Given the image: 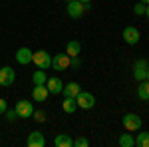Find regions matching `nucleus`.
Here are the masks:
<instances>
[{
	"instance_id": "nucleus-29",
	"label": "nucleus",
	"mask_w": 149,
	"mask_h": 147,
	"mask_svg": "<svg viewBox=\"0 0 149 147\" xmlns=\"http://www.w3.org/2000/svg\"><path fill=\"white\" fill-rule=\"evenodd\" d=\"M81 4H92V0H80Z\"/></svg>"
},
{
	"instance_id": "nucleus-13",
	"label": "nucleus",
	"mask_w": 149,
	"mask_h": 147,
	"mask_svg": "<svg viewBox=\"0 0 149 147\" xmlns=\"http://www.w3.org/2000/svg\"><path fill=\"white\" fill-rule=\"evenodd\" d=\"M48 88L46 84L44 86H34V90H32V98H34V102H46L48 100Z\"/></svg>"
},
{
	"instance_id": "nucleus-24",
	"label": "nucleus",
	"mask_w": 149,
	"mask_h": 147,
	"mask_svg": "<svg viewBox=\"0 0 149 147\" xmlns=\"http://www.w3.org/2000/svg\"><path fill=\"white\" fill-rule=\"evenodd\" d=\"M90 145V141L86 139V137H78V139H74V147H88Z\"/></svg>"
},
{
	"instance_id": "nucleus-31",
	"label": "nucleus",
	"mask_w": 149,
	"mask_h": 147,
	"mask_svg": "<svg viewBox=\"0 0 149 147\" xmlns=\"http://www.w3.org/2000/svg\"><path fill=\"white\" fill-rule=\"evenodd\" d=\"M147 79H149V70H147Z\"/></svg>"
},
{
	"instance_id": "nucleus-6",
	"label": "nucleus",
	"mask_w": 149,
	"mask_h": 147,
	"mask_svg": "<svg viewBox=\"0 0 149 147\" xmlns=\"http://www.w3.org/2000/svg\"><path fill=\"white\" fill-rule=\"evenodd\" d=\"M70 62H72V58L68 54H56V56L52 58V68L56 70V72H64V70L70 68Z\"/></svg>"
},
{
	"instance_id": "nucleus-12",
	"label": "nucleus",
	"mask_w": 149,
	"mask_h": 147,
	"mask_svg": "<svg viewBox=\"0 0 149 147\" xmlns=\"http://www.w3.org/2000/svg\"><path fill=\"white\" fill-rule=\"evenodd\" d=\"M46 88H48L50 93L56 95V93H62V90H64V82H62L60 78H56V76H54V78H48L46 79Z\"/></svg>"
},
{
	"instance_id": "nucleus-15",
	"label": "nucleus",
	"mask_w": 149,
	"mask_h": 147,
	"mask_svg": "<svg viewBox=\"0 0 149 147\" xmlns=\"http://www.w3.org/2000/svg\"><path fill=\"white\" fill-rule=\"evenodd\" d=\"M137 98H139V100H143V102H147V100H149V79L139 82V86H137Z\"/></svg>"
},
{
	"instance_id": "nucleus-3",
	"label": "nucleus",
	"mask_w": 149,
	"mask_h": 147,
	"mask_svg": "<svg viewBox=\"0 0 149 147\" xmlns=\"http://www.w3.org/2000/svg\"><path fill=\"white\" fill-rule=\"evenodd\" d=\"M121 123H123V127H125L127 131H139L141 129V117H139L137 113H125L123 119H121Z\"/></svg>"
},
{
	"instance_id": "nucleus-14",
	"label": "nucleus",
	"mask_w": 149,
	"mask_h": 147,
	"mask_svg": "<svg viewBox=\"0 0 149 147\" xmlns=\"http://www.w3.org/2000/svg\"><path fill=\"white\" fill-rule=\"evenodd\" d=\"M62 91H64V95H66V98H76V95L81 91V88H80V84L70 82V84H66V86H64V90H62Z\"/></svg>"
},
{
	"instance_id": "nucleus-19",
	"label": "nucleus",
	"mask_w": 149,
	"mask_h": 147,
	"mask_svg": "<svg viewBox=\"0 0 149 147\" xmlns=\"http://www.w3.org/2000/svg\"><path fill=\"white\" fill-rule=\"evenodd\" d=\"M46 79H48V76H46L44 70H36L34 74H32V82H34V86H44Z\"/></svg>"
},
{
	"instance_id": "nucleus-17",
	"label": "nucleus",
	"mask_w": 149,
	"mask_h": 147,
	"mask_svg": "<svg viewBox=\"0 0 149 147\" xmlns=\"http://www.w3.org/2000/svg\"><path fill=\"white\" fill-rule=\"evenodd\" d=\"M80 52H81L80 42H76V40H70L68 46H66V54H68L70 58H74V56H80Z\"/></svg>"
},
{
	"instance_id": "nucleus-28",
	"label": "nucleus",
	"mask_w": 149,
	"mask_h": 147,
	"mask_svg": "<svg viewBox=\"0 0 149 147\" xmlns=\"http://www.w3.org/2000/svg\"><path fill=\"white\" fill-rule=\"evenodd\" d=\"M145 16H147V20H149V4H145Z\"/></svg>"
},
{
	"instance_id": "nucleus-1",
	"label": "nucleus",
	"mask_w": 149,
	"mask_h": 147,
	"mask_svg": "<svg viewBox=\"0 0 149 147\" xmlns=\"http://www.w3.org/2000/svg\"><path fill=\"white\" fill-rule=\"evenodd\" d=\"M32 64L38 70H48L52 66V58H50V54H48L46 50H38V52L32 54Z\"/></svg>"
},
{
	"instance_id": "nucleus-20",
	"label": "nucleus",
	"mask_w": 149,
	"mask_h": 147,
	"mask_svg": "<svg viewBox=\"0 0 149 147\" xmlns=\"http://www.w3.org/2000/svg\"><path fill=\"white\" fill-rule=\"evenodd\" d=\"M135 145L137 147H149V131H141L135 137Z\"/></svg>"
},
{
	"instance_id": "nucleus-18",
	"label": "nucleus",
	"mask_w": 149,
	"mask_h": 147,
	"mask_svg": "<svg viewBox=\"0 0 149 147\" xmlns=\"http://www.w3.org/2000/svg\"><path fill=\"white\" fill-rule=\"evenodd\" d=\"M62 109L66 113H74L78 109V103H76V98H66L64 102H62Z\"/></svg>"
},
{
	"instance_id": "nucleus-7",
	"label": "nucleus",
	"mask_w": 149,
	"mask_h": 147,
	"mask_svg": "<svg viewBox=\"0 0 149 147\" xmlns=\"http://www.w3.org/2000/svg\"><path fill=\"white\" fill-rule=\"evenodd\" d=\"M16 82V72L10 68V66H4V68H0V86H12Z\"/></svg>"
},
{
	"instance_id": "nucleus-22",
	"label": "nucleus",
	"mask_w": 149,
	"mask_h": 147,
	"mask_svg": "<svg viewBox=\"0 0 149 147\" xmlns=\"http://www.w3.org/2000/svg\"><path fill=\"white\" fill-rule=\"evenodd\" d=\"M133 14H135V16H143V14H145V4H143V2H137V4L133 6Z\"/></svg>"
},
{
	"instance_id": "nucleus-23",
	"label": "nucleus",
	"mask_w": 149,
	"mask_h": 147,
	"mask_svg": "<svg viewBox=\"0 0 149 147\" xmlns=\"http://www.w3.org/2000/svg\"><path fill=\"white\" fill-rule=\"evenodd\" d=\"M32 117H34V121H38V123L46 121V113L42 111V109H38V111H34V113H32Z\"/></svg>"
},
{
	"instance_id": "nucleus-5",
	"label": "nucleus",
	"mask_w": 149,
	"mask_h": 147,
	"mask_svg": "<svg viewBox=\"0 0 149 147\" xmlns=\"http://www.w3.org/2000/svg\"><path fill=\"white\" fill-rule=\"evenodd\" d=\"M121 36H123V42L129 44V46H135L139 42V38H141V34H139V30L135 28V26H127V28H123Z\"/></svg>"
},
{
	"instance_id": "nucleus-32",
	"label": "nucleus",
	"mask_w": 149,
	"mask_h": 147,
	"mask_svg": "<svg viewBox=\"0 0 149 147\" xmlns=\"http://www.w3.org/2000/svg\"><path fill=\"white\" fill-rule=\"evenodd\" d=\"M64 2H70V0H64Z\"/></svg>"
},
{
	"instance_id": "nucleus-16",
	"label": "nucleus",
	"mask_w": 149,
	"mask_h": 147,
	"mask_svg": "<svg viewBox=\"0 0 149 147\" xmlns=\"http://www.w3.org/2000/svg\"><path fill=\"white\" fill-rule=\"evenodd\" d=\"M54 145L56 147H72L74 145V139H72L68 133H60V135L54 139Z\"/></svg>"
},
{
	"instance_id": "nucleus-10",
	"label": "nucleus",
	"mask_w": 149,
	"mask_h": 147,
	"mask_svg": "<svg viewBox=\"0 0 149 147\" xmlns=\"http://www.w3.org/2000/svg\"><path fill=\"white\" fill-rule=\"evenodd\" d=\"M26 145L28 147H44L46 145V139H44V133L42 131H32L28 139H26Z\"/></svg>"
},
{
	"instance_id": "nucleus-9",
	"label": "nucleus",
	"mask_w": 149,
	"mask_h": 147,
	"mask_svg": "<svg viewBox=\"0 0 149 147\" xmlns=\"http://www.w3.org/2000/svg\"><path fill=\"white\" fill-rule=\"evenodd\" d=\"M16 113H18V117H32V113H34V107H32V102H28V100H20V102L16 103Z\"/></svg>"
},
{
	"instance_id": "nucleus-27",
	"label": "nucleus",
	"mask_w": 149,
	"mask_h": 147,
	"mask_svg": "<svg viewBox=\"0 0 149 147\" xmlns=\"http://www.w3.org/2000/svg\"><path fill=\"white\" fill-rule=\"evenodd\" d=\"M6 109H8V103H6V100H4V98H0V115H4V113H6Z\"/></svg>"
},
{
	"instance_id": "nucleus-8",
	"label": "nucleus",
	"mask_w": 149,
	"mask_h": 147,
	"mask_svg": "<svg viewBox=\"0 0 149 147\" xmlns=\"http://www.w3.org/2000/svg\"><path fill=\"white\" fill-rule=\"evenodd\" d=\"M66 10H68L70 18H80V16H84L86 8H84V4H81L80 0H70L68 6H66Z\"/></svg>"
},
{
	"instance_id": "nucleus-11",
	"label": "nucleus",
	"mask_w": 149,
	"mask_h": 147,
	"mask_svg": "<svg viewBox=\"0 0 149 147\" xmlns=\"http://www.w3.org/2000/svg\"><path fill=\"white\" fill-rule=\"evenodd\" d=\"M32 50L30 48H20V50H16V62L20 64V66H26V64H30L32 62Z\"/></svg>"
},
{
	"instance_id": "nucleus-25",
	"label": "nucleus",
	"mask_w": 149,
	"mask_h": 147,
	"mask_svg": "<svg viewBox=\"0 0 149 147\" xmlns=\"http://www.w3.org/2000/svg\"><path fill=\"white\" fill-rule=\"evenodd\" d=\"M4 115H6V119H8V121H14V119L18 117L16 109H6V113H4Z\"/></svg>"
},
{
	"instance_id": "nucleus-2",
	"label": "nucleus",
	"mask_w": 149,
	"mask_h": 147,
	"mask_svg": "<svg viewBox=\"0 0 149 147\" xmlns=\"http://www.w3.org/2000/svg\"><path fill=\"white\" fill-rule=\"evenodd\" d=\"M147 70H149V62L145 60V58L135 60V64H133V78L137 79V82L147 79Z\"/></svg>"
},
{
	"instance_id": "nucleus-26",
	"label": "nucleus",
	"mask_w": 149,
	"mask_h": 147,
	"mask_svg": "<svg viewBox=\"0 0 149 147\" xmlns=\"http://www.w3.org/2000/svg\"><path fill=\"white\" fill-rule=\"evenodd\" d=\"M70 66H72V68H80V66H81V60H80V56H74V58H72Z\"/></svg>"
},
{
	"instance_id": "nucleus-21",
	"label": "nucleus",
	"mask_w": 149,
	"mask_h": 147,
	"mask_svg": "<svg viewBox=\"0 0 149 147\" xmlns=\"http://www.w3.org/2000/svg\"><path fill=\"white\" fill-rule=\"evenodd\" d=\"M117 143H119V147H133V145H135V139L129 135V133H123V135L119 137Z\"/></svg>"
},
{
	"instance_id": "nucleus-4",
	"label": "nucleus",
	"mask_w": 149,
	"mask_h": 147,
	"mask_svg": "<svg viewBox=\"0 0 149 147\" xmlns=\"http://www.w3.org/2000/svg\"><path fill=\"white\" fill-rule=\"evenodd\" d=\"M76 103H78V107H81V109H92L93 105H95V98H93V93H90V91H80L76 95Z\"/></svg>"
},
{
	"instance_id": "nucleus-30",
	"label": "nucleus",
	"mask_w": 149,
	"mask_h": 147,
	"mask_svg": "<svg viewBox=\"0 0 149 147\" xmlns=\"http://www.w3.org/2000/svg\"><path fill=\"white\" fill-rule=\"evenodd\" d=\"M139 2H143V4H149V0H139Z\"/></svg>"
}]
</instances>
